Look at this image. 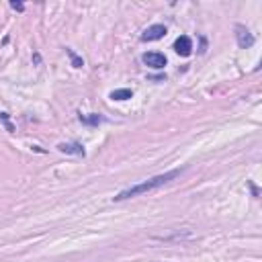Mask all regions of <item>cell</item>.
I'll return each mask as SVG.
<instances>
[{
    "label": "cell",
    "mask_w": 262,
    "mask_h": 262,
    "mask_svg": "<svg viewBox=\"0 0 262 262\" xmlns=\"http://www.w3.org/2000/svg\"><path fill=\"white\" fill-rule=\"evenodd\" d=\"M58 150H60L62 154L84 156V148H82V144H76V142H72V144H60V146H58Z\"/></svg>",
    "instance_id": "obj_6"
},
{
    "label": "cell",
    "mask_w": 262,
    "mask_h": 262,
    "mask_svg": "<svg viewBox=\"0 0 262 262\" xmlns=\"http://www.w3.org/2000/svg\"><path fill=\"white\" fill-rule=\"evenodd\" d=\"M133 96V92L129 90V88H121V90H113L111 92V98L113 100H127V98H131Z\"/></svg>",
    "instance_id": "obj_7"
},
{
    "label": "cell",
    "mask_w": 262,
    "mask_h": 262,
    "mask_svg": "<svg viewBox=\"0 0 262 262\" xmlns=\"http://www.w3.org/2000/svg\"><path fill=\"white\" fill-rule=\"evenodd\" d=\"M142 60H144L146 66H150L154 70H160V68L166 66V56L160 54V51H148V54L142 56Z\"/></svg>",
    "instance_id": "obj_2"
},
{
    "label": "cell",
    "mask_w": 262,
    "mask_h": 262,
    "mask_svg": "<svg viewBox=\"0 0 262 262\" xmlns=\"http://www.w3.org/2000/svg\"><path fill=\"white\" fill-rule=\"evenodd\" d=\"M174 51H176L178 56H190L193 54V41H190V37H186V35H180V37L174 41Z\"/></svg>",
    "instance_id": "obj_3"
},
{
    "label": "cell",
    "mask_w": 262,
    "mask_h": 262,
    "mask_svg": "<svg viewBox=\"0 0 262 262\" xmlns=\"http://www.w3.org/2000/svg\"><path fill=\"white\" fill-rule=\"evenodd\" d=\"M164 35H166L164 25H152L142 33V41H156V39H162Z\"/></svg>",
    "instance_id": "obj_4"
},
{
    "label": "cell",
    "mask_w": 262,
    "mask_h": 262,
    "mask_svg": "<svg viewBox=\"0 0 262 262\" xmlns=\"http://www.w3.org/2000/svg\"><path fill=\"white\" fill-rule=\"evenodd\" d=\"M80 121H82V123H86V125H98L100 121H102V117L100 115H88V117L80 115Z\"/></svg>",
    "instance_id": "obj_8"
},
{
    "label": "cell",
    "mask_w": 262,
    "mask_h": 262,
    "mask_svg": "<svg viewBox=\"0 0 262 262\" xmlns=\"http://www.w3.org/2000/svg\"><path fill=\"white\" fill-rule=\"evenodd\" d=\"M236 39H238V45H240L242 49H246V47H250V45L254 43L252 33H250L246 27H242V25L236 27Z\"/></svg>",
    "instance_id": "obj_5"
},
{
    "label": "cell",
    "mask_w": 262,
    "mask_h": 262,
    "mask_svg": "<svg viewBox=\"0 0 262 262\" xmlns=\"http://www.w3.org/2000/svg\"><path fill=\"white\" fill-rule=\"evenodd\" d=\"M182 170H184V168H174V170H168V172H164V174H158V176H154V178H148V180H144V182H139V184H135V186H129V188H125V190H121V193H119L113 201L119 203V201H127V199H133V197H139V195L152 193V190H156V188H160V186L172 182L174 178H178L180 174H182Z\"/></svg>",
    "instance_id": "obj_1"
},
{
    "label": "cell",
    "mask_w": 262,
    "mask_h": 262,
    "mask_svg": "<svg viewBox=\"0 0 262 262\" xmlns=\"http://www.w3.org/2000/svg\"><path fill=\"white\" fill-rule=\"evenodd\" d=\"M10 6H12L14 10H25V6H23L21 2H10Z\"/></svg>",
    "instance_id": "obj_10"
},
{
    "label": "cell",
    "mask_w": 262,
    "mask_h": 262,
    "mask_svg": "<svg viewBox=\"0 0 262 262\" xmlns=\"http://www.w3.org/2000/svg\"><path fill=\"white\" fill-rule=\"evenodd\" d=\"M66 54H68L70 58H72V64H74L76 68H80V66H82V60H80V58H78V56L74 54V51H72V49H66Z\"/></svg>",
    "instance_id": "obj_9"
}]
</instances>
